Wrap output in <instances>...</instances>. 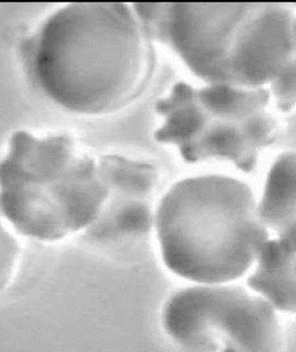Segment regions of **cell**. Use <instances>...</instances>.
Instances as JSON below:
<instances>
[{
	"label": "cell",
	"instance_id": "1",
	"mask_svg": "<svg viewBox=\"0 0 296 352\" xmlns=\"http://www.w3.org/2000/svg\"><path fill=\"white\" fill-rule=\"evenodd\" d=\"M23 70L57 106L78 115L119 111L148 88L153 39L133 4L72 2L20 41Z\"/></svg>",
	"mask_w": 296,
	"mask_h": 352
},
{
	"label": "cell",
	"instance_id": "2",
	"mask_svg": "<svg viewBox=\"0 0 296 352\" xmlns=\"http://www.w3.org/2000/svg\"><path fill=\"white\" fill-rule=\"evenodd\" d=\"M155 226L168 269L203 285L242 277L271 239L250 186L220 175L175 183L159 199Z\"/></svg>",
	"mask_w": 296,
	"mask_h": 352
},
{
	"label": "cell",
	"instance_id": "3",
	"mask_svg": "<svg viewBox=\"0 0 296 352\" xmlns=\"http://www.w3.org/2000/svg\"><path fill=\"white\" fill-rule=\"evenodd\" d=\"M109 195L99 160L68 135L12 133L0 164L2 214L18 232L61 240L89 228Z\"/></svg>",
	"mask_w": 296,
	"mask_h": 352
},
{
	"label": "cell",
	"instance_id": "4",
	"mask_svg": "<svg viewBox=\"0 0 296 352\" xmlns=\"http://www.w3.org/2000/svg\"><path fill=\"white\" fill-rule=\"evenodd\" d=\"M273 107L267 91L179 81L155 104L161 122L154 138L175 146L191 164L227 160L251 173L280 138L282 126Z\"/></svg>",
	"mask_w": 296,
	"mask_h": 352
},
{
	"label": "cell",
	"instance_id": "5",
	"mask_svg": "<svg viewBox=\"0 0 296 352\" xmlns=\"http://www.w3.org/2000/svg\"><path fill=\"white\" fill-rule=\"evenodd\" d=\"M205 285L177 292L162 322L188 351H277L284 338L277 311L263 296L234 285Z\"/></svg>",
	"mask_w": 296,
	"mask_h": 352
},
{
	"label": "cell",
	"instance_id": "6",
	"mask_svg": "<svg viewBox=\"0 0 296 352\" xmlns=\"http://www.w3.org/2000/svg\"><path fill=\"white\" fill-rule=\"evenodd\" d=\"M295 52V7L232 3L214 84L269 93Z\"/></svg>",
	"mask_w": 296,
	"mask_h": 352
},
{
	"label": "cell",
	"instance_id": "7",
	"mask_svg": "<svg viewBox=\"0 0 296 352\" xmlns=\"http://www.w3.org/2000/svg\"><path fill=\"white\" fill-rule=\"evenodd\" d=\"M102 173L109 195L87 234L99 241H117L145 236L155 225L161 176L148 162L102 155Z\"/></svg>",
	"mask_w": 296,
	"mask_h": 352
},
{
	"label": "cell",
	"instance_id": "8",
	"mask_svg": "<svg viewBox=\"0 0 296 352\" xmlns=\"http://www.w3.org/2000/svg\"><path fill=\"white\" fill-rule=\"evenodd\" d=\"M258 212L269 232L296 252V151L282 152L269 168Z\"/></svg>",
	"mask_w": 296,
	"mask_h": 352
},
{
	"label": "cell",
	"instance_id": "9",
	"mask_svg": "<svg viewBox=\"0 0 296 352\" xmlns=\"http://www.w3.org/2000/svg\"><path fill=\"white\" fill-rule=\"evenodd\" d=\"M248 278L251 291L277 311L296 314V252L275 237L264 243Z\"/></svg>",
	"mask_w": 296,
	"mask_h": 352
},
{
	"label": "cell",
	"instance_id": "10",
	"mask_svg": "<svg viewBox=\"0 0 296 352\" xmlns=\"http://www.w3.org/2000/svg\"><path fill=\"white\" fill-rule=\"evenodd\" d=\"M276 109L289 113L296 109V52L284 76L269 91Z\"/></svg>",
	"mask_w": 296,
	"mask_h": 352
}]
</instances>
